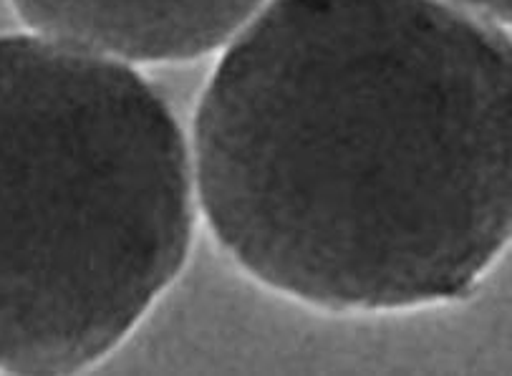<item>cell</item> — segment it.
<instances>
[{
  "label": "cell",
  "mask_w": 512,
  "mask_h": 376,
  "mask_svg": "<svg viewBox=\"0 0 512 376\" xmlns=\"http://www.w3.org/2000/svg\"><path fill=\"white\" fill-rule=\"evenodd\" d=\"M192 132L212 238L318 311L465 301L510 243V41L442 0H268Z\"/></svg>",
  "instance_id": "obj_1"
},
{
  "label": "cell",
  "mask_w": 512,
  "mask_h": 376,
  "mask_svg": "<svg viewBox=\"0 0 512 376\" xmlns=\"http://www.w3.org/2000/svg\"><path fill=\"white\" fill-rule=\"evenodd\" d=\"M195 223L185 134L142 74L0 33V374H79L117 351Z\"/></svg>",
  "instance_id": "obj_2"
},
{
  "label": "cell",
  "mask_w": 512,
  "mask_h": 376,
  "mask_svg": "<svg viewBox=\"0 0 512 376\" xmlns=\"http://www.w3.org/2000/svg\"><path fill=\"white\" fill-rule=\"evenodd\" d=\"M265 0H11L51 41L129 64H185L220 51Z\"/></svg>",
  "instance_id": "obj_3"
},
{
  "label": "cell",
  "mask_w": 512,
  "mask_h": 376,
  "mask_svg": "<svg viewBox=\"0 0 512 376\" xmlns=\"http://www.w3.org/2000/svg\"><path fill=\"white\" fill-rule=\"evenodd\" d=\"M442 3L472 18H480L490 26H510V0H442Z\"/></svg>",
  "instance_id": "obj_4"
}]
</instances>
